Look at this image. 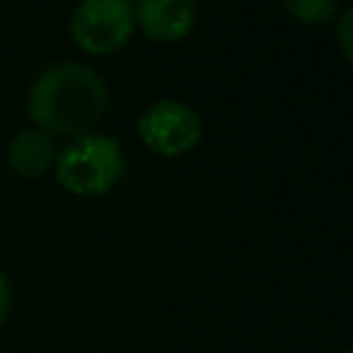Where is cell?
I'll list each match as a JSON object with an SVG mask.
<instances>
[{"label": "cell", "instance_id": "obj_1", "mask_svg": "<svg viewBox=\"0 0 353 353\" xmlns=\"http://www.w3.org/2000/svg\"><path fill=\"white\" fill-rule=\"evenodd\" d=\"M108 110L102 74L77 61H61L36 74L28 88V116L50 135H85Z\"/></svg>", "mask_w": 353, "mask_h": 353}, {"label": "cell", "instance_id": "obj_2", "mask_svg": "<svg viewBox=\"0 0 353 353\" xmlns=\"http://www.w3.org/2000/svg\"><path fill=\"white\" fill-rule=\"evenodd\" d=\"M127 171L121 143L108 135H77L55 157V179L74 196H102L113 190Z\"/></svg>", "mask_w": 353, "mask_h": 353}, {"label": "cell", "instance_id": "obj_3", "mask_svg": "<svg viewBox=\"0 0 353 353\" xmlns=\"http://www.w3.org/2000/svg\"><path fill=\"white\" fill-rule=\"evenodd\" d=\"M135 30L130 0H83L69 19L72 41L88 55H110L121 50Z\"/></svg>", "mask_w": 353, "mask_h": 353}, {"label": "cell", "instance_id": "obj_4", "mask_svg": "<svg viewBox=\"0 0 353 353\" xmlns=\"http://www.w3.org/2000/svg\"><path fill=\"white\" fill-rule=\"evenodd\" d=\"M138 135L143 146L163 157H179L201 141L199 113L176 99H160L138 119Z\"/></svg>", "mask_w": 353, "mask_h": 353}, {"label": "cell", "instance_id": "obj_5", "mask_svg": "<svg viewBox=\"0 0 353 353\" xmlns=\"http://www.w3.org/2000/svg\"><path fill=\"white\" fill-rule=\"evenodd\" d=\"M132 14L135 25H141L149 39L163 44L182 41L196 22L193 0H135Z\"/></svg>", "mask_w": 353, "mask_h": 353}, {"label": "cell", "instance_id": "obj_6", "mask_svg": "<svg viewBox=\"0 0 353 353\" xmlns=\"http://www.w3.org/2000/svg\"><path fill=\"white\" fill-rule=\"evenodd\" d=\"M55 138L39 127L19 130L8 143V165L22 179L44 176L55 165Z\"/></svg>", "mask_w": 353, "mask_h": 353}, {"label": "cell", "instance_id": "obj_7", "mask_svg": "<svg viewBox=\"0 0 353 353\" xmlns=\"http://www.w3.org/2000/svg\"><path fill=\"white\" fill-rule=\"evenodd\" d=\"M339 0H281L284 11L303 25H325L334 19Z\"/></svg>", "mask_w": 353, "mask_h": 353}, {"label": "cell", "instance_id": "obj_8", "mask_svg": "<svg viewBox=\"0 0 353 353\" xmlns=\"http://www.w3.org/2000/svg\"><path fill=\"white\" fill-rule=\"evenodd\" d=\"M336 41H339L345 61L353 66V8H347L336 22Z\"/></svg>", "mask_w": 353, "mask_h": 353}, {"label": "cell", "instance_id": "obj_9", "mask_svg": "<svg viewBox=\"0 0 353 353\" xmlns=\"http://www.w3.org/2000/svg\"><path fill=\"white\" fill-rule=\"evenodd\" d=\"M8 312H11V281H8V276L0 270V325L6 323Z\"/></svg>", "mask_w": 353, "mask_h": 353}, {"label": "cell", "instance_id": "obj_10", "mask_svg": "<svg viewBox=\"0 0 353 353\" xmlns=\"http://www.w3.org/2000/svg\"><path fill=\"white\" fill-rule=\"evenodd\" d=\"M347 353H353V347H350V350H347Z\"/></svg>", "mask_w": 353, "mask_h": 353}, {"label": "cell", "instance_id": "obj_11", "mask_svg": "<svg viewBox=\"0 0 353 353\" xmlns=\"http://www.w3.org/2000/svg\"><path fill=\"white\" fill-rule=\"evenodd\" d=\"M0 353H6V350H0Z\"/></svg>", "mask_w": 353, "mask_h": 353}]
</instances>
